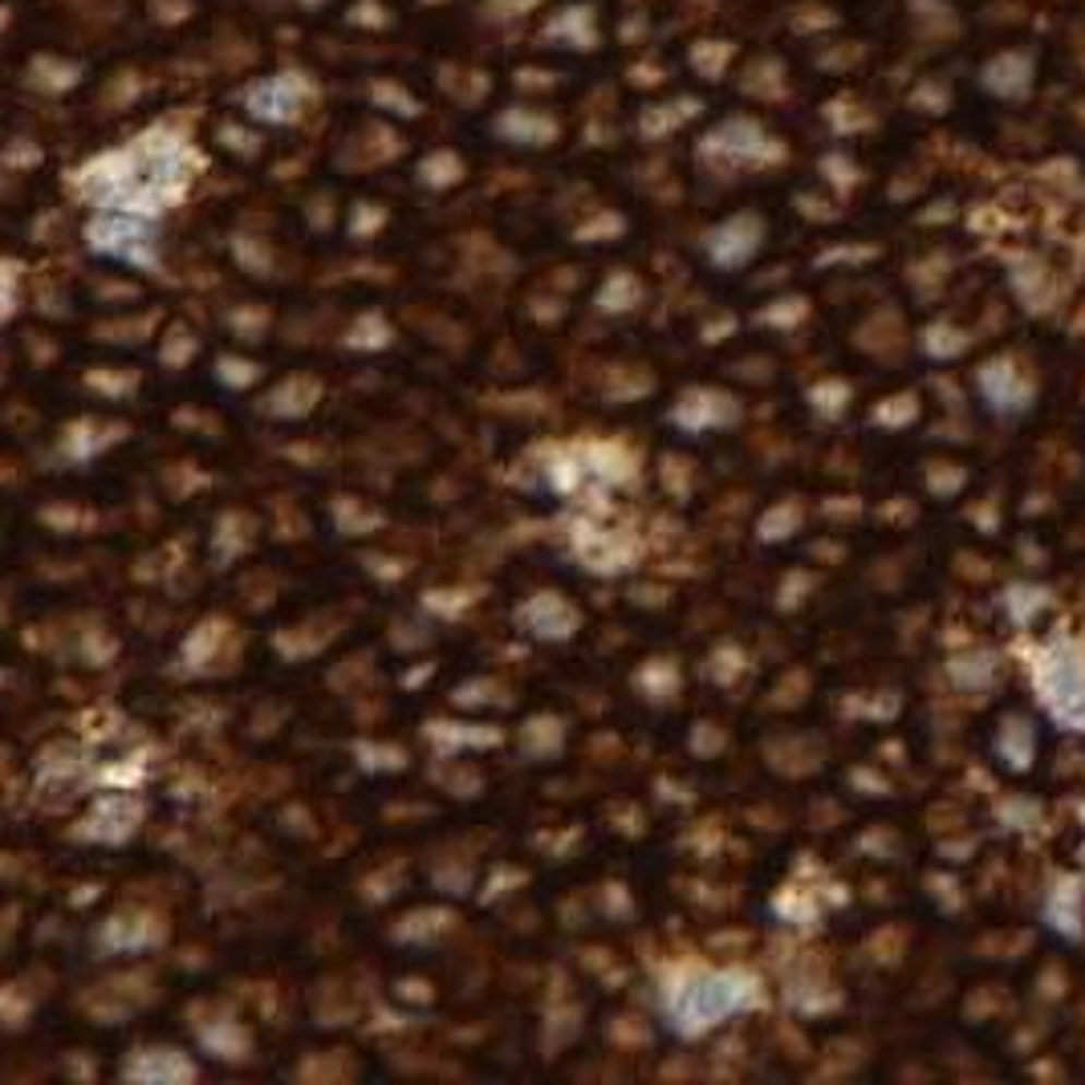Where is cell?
<instances>
[{"instance_id": "cell-9", "label": "cell", "mask_w": 1085, "mask_h": 1085, "mask_svg": "<svg viewBox=\"0 0 1085 1085\" xmlns=\"http://www.w3.org/2000/svg\"><path fill=\"white\" fill-rule=\"evenodd\" d=\"M574 553L594 574H618V569H630V562L639 557V545L623 541L618 533H598V529L586 525V529L574 533Z\"/></svg>"}, {"instance_id": "cell-16", "label": "cell", "mask_w": 1085, "mask_h": 1085, "mask_svg": "<svg viewBox=\"0 0 1085 1085\" xmlns=\"http://www.w3.org/2000/svg\"><path fill=\"white\" fill-rule=\"evenodd\" d=\"M427 736H432L439 748H484V744H501V732L496 728L447 724V720H432V724H427Z\"/></svg>"}, {"instance_id": "cell-8", "label": "cell", "mask_w": 1085, "mask_h": 1085, "mask_svg": "<svg viewBox=\"0 0 1085 1085\" xmlns=\"http://www.w3.org/2000/svg\"><path fill=\"white\" fill-rule=\"evenodd\" d=\"M760 237H764V228L757 216H732L708 237V256L720 268H740L760 249Z\"/></svg>"}, {"instance_id": "cell-33", "label": "cell", "mask_w": 1085, "mask_h": 1085, "mask_svg": "<svg viewBox=\"0 0 1085 1085\" xmlns=\"http://www.w3.org/2000/svg\"><path fill=\"white\" fill-rule=\"evenodd\" d=\"M346 508H350V501L342 496V501H338V508H334L342 529H346ZM378 525H383V513H362V508H358V517H354V525H350V533H346V537H354V529H358V533H366V529H378Z\"/></svg>"}, {"instance_id": "cell-14", "label": "cell", "mask_w": 1085, "mask_h": 1085, "mask_svg": "<svg viewBox=\"0 0 1085 1085\" xmlns=\"http://www.w3.org/2000/svg\"><path fill=\"white\" fill-rule=\"evenodd\" d=\"M82 773H86V757L77 748H70V744H53L37 760V785L41 788L58 785V781H74Z\"/></svg>"}, {"instance_id": "cell-20", "label": "cell", "mask_w": 1085, "mask_h": 1085, "mask_svg": "<svg viewBox=\"0 0 1085 1085\" xmlns=\"http://www.w3.org/2000/svg\"><path fill=\"white\" fill-rule=\"evenodd\" d=\"M642 298V285L630 277V273H618V277H610L602 285V293H598V305L606 313H618V310H635Z\"/></svg>"}, {"instance_id": "cell-3", "label": "cell", "mask_w": 1085, "mask_h": 1085, "mask_svg": "<svg viewBox=\"0 0 1085 1085\" xmlns=\"http://www.w3.org/2000/svg\"><path fill=\"white\" fill-rule=\"evenodd\" d=\"M86 240L94 253L114 256L122 265L155 268V228L150 216H134V212H98V220H89Z\"/></svg>"}, {"instance_id": "cell-18", "label": "cell", "mask_w": 1085, "mask_h": 1085, "mask_svg": "<svg viewBox=\"0 0 1085 1085\" xmlns=\"http://www.w3.org/2000/svg\"><path fill=\"white\" fill-rule=\"evenodd\" d=\"M200 1041H204V1049H208L212 1057H244L249 1053V1033L237 1028V1025H228V1021H220L216 1028H204V1033H200Z\"/></svg>"}, {"instance_id": "cell-25", "label": "cell", "mask_w": 1085, "mask_h": 1085, "mask_svg": "<svg viewBox=\"0 0 1085 1085\" xmlns=\"http://www.w3.org/2000/svg\"><path fill=\"white\" fill-rule=\"evenodd\" d=\"M94 432H98V423H77V427H70L65 439H61V451L74 456V460H89L94 451H103V447L110 444V439H94Z\"/></svg>"}, {"instance_id": "cell-10", "label": "cell", "mask_w": 1085, "mask_h": 1085, "mask_svg": "<svg viewBox=\"0 0 1085 1085\" xmlns=\"http://www.w3.org/2000/svg\"><path fill=\"white\" fill-rule=\"evenodd\" d=\"M122 1077L143 1082V1085H179V1082H192L195 1065L188 1061V1053H179V1049H138V1053L122 1065Z\"/></svg>"}, {"instance_id": "cell-15", "label": "cell", "mask_w": 1085, "mask_h": 1085, "mask_svg": "<svg viewBox=\"0 0 1085 1085\" xmlns=\"http://www.w3.org/2000/svg\"><path fill=\"white\" fill-rule=\"evenodd\" d=\"M313 402H317V383H313V378H289V383H281V387L265 399V411L268 415L293 419V415L313 411Z\"/></svg>"}, {"instance_id": "cell-12", "label": "cell", "mask_w": 1085, "mask_h": 1085, "mask_svg": "<svg viewBox=\"0 0 1085 1085\" xmlns=\"http://www.w3.org/2000/svg\"><path fill=\"white\" fill-rule=\"evenodd\" d=\"M159 939H164V931H159L155 919H147V915H114V919H106L103 931H98V943L114 955L147 952V948H155Z\"/></svg>"}, {"instance_id": "cell-19", "label": "cell", "mask_w": 1085, "mask_h": 1085, "mask_svg": "<svg viewBox=\"0 0 1085 1085\" xmlns=\"http://www.w3.org/2000/svg\"><path fill=\"white\" fill-rule=\"evenodd\" d=\"M635 684H639L651 699H671L675 696V687H679V671H675L671 659H651V663L639 671Z\"/></svg>"}, {"instance_id": "cell-6", "label": "cell", "mask_w": 1085, "mask_h": 1085, "mask_svg": "<svg viewBox=\"0 0 1085 1085\" xmlns=\"http://www.w3.org/2000/svg\"><path fill=\"white\" fill-rule=\"evenodd\" d=\"M736 415H740L736 399L724 395V390H712V387L687 390L684 399L671 407V423L691 435H703V432H712V427H728V423H736Z\"/></svg>"}, {"instance_id": "cell-23", "label": "cell", "mask_w": 1085, "mask_h": 1085, "mask_svg": "<svg viewBox=\"0 0 1085 1085\" xmlns=\"http://www.w3.org/2000/svg\"><path fill=\"white\" fill-rule=\"evenodd\" d=\"M447 919H451L447 911H419V915H407V919L395 927V939H419V936L432 939L435 931H447V927H451Z\"/></svg>"}, {"instance_id": "cell-17", "label": "cell", "mask_w": 1085, "mask_h": 1085, "mask_svg": "<svg viewBox=\"0 0 1085 1085\" xmlns=\"http://www.w3.org/2000/svg\"><path fill=\"white\" fill-rule=\"evenodd\" d=\"M562 736H565V724L562 720H553V715H533L521 732L529 757H553V752L562 748Z\"/></svg>"}, {"instance_id": "cell-32", "label": "cell", "mask_w": 1085, "mask_h": 1085, "mask_svg": "<svg viewBox=\"0 0 1085 1085\" xmlns=\"http://www.w3.org/2000/svg\"><path fill=\"white\" fill-rule=\"evenodd\" d=\"M489 691H496V684H489V679H472V684H463L451 699H456L460 708H480V703H489L492 699Z\"/></svg>"}, {"instance_id": "cell-2", "label": "cell", "mask_w": 1085, "mask_h": 1085, "mask_svg": "<svg viewBox=\"0 0 1085 1085\" xmlns=\"http://www.w3.org/2000/svg\"><path fill=\"white\" fill-rule=\"evenodd\" d=\"M757 976H748L740 967H699L671 984L663 1009H667L671 1028L691 1041V1037H703L708 1028L724 1025L736 1012L757 1009Z\"/></svg>"}, {"instance_id": "cell-13", "label": "cell", "mask_w": 1085, "mask_h": 1085, "mask_svg": "<svg viewBox=\"0 0 1085 1085\" xmlns=\"http://www.w3.org/2000/svg\"><path fill=\"white\" fill-rule=\"evenodd\" d=\"M581 463H586V477L602 480V484H623L635 477V463L618 444H590L581 451Z\"/></svg>"}, {"instance_id": "cell-4", "label": "cell", "mask_w": 1085, "mask_h": 1085, "mask_svg": "<svg viewBox=\"0 0 1085 1085\" xmlns=\"http://www.w3.org/2000/svg\"><path fill=\"white\" fill-rule=\"evenodd\" d=\"M138 821H143V801L131 797V788H126V793H106V797L94 801V809H89V818L82 821L77 837H94V842H106V846H122Z\"/></svg>"}, {"instance_id": "cell-24", "label": "cell", "mask_w": 1085, "mask_h": 1085, "mask_svg": "<svg viewBox=\"0 0 1085 1085\" xmlns=\"http://www.w3.org/2000/svg\"><path fill=\"white\" fill-rule=\"evenodd\" d=\"M354 757H358V764H362V769H371V773H378V769H402V764H407L402 748H390V744H371V740L354 744Z\"/></svg>"}, {"instance_id": "cell-11", "label": "cell", "mask_w": 1085, "mask_h": 1085, "mask_svg": "<svg viewBox=\"0 0 1085 1085\" xmlns=\"http://www.w3.org/2000/svg\"><path fill=\"white\" fill-rule=\"evenodd\" d=\"M703 150H715V155H728V159H773V155H781V147H776L773 138H764V131H760L757 122H728L724 131H715L708 143H703Z\"/></svg>"}, {"instance_id": "cell-30", "label": "cell", "mask_w": 1085, "mask_h": 1085, "mask_svg": "<svg viewBox=\"0 0 1085 1085\" xmlns=\"http://www.w3.org/2000/svg\"><path fill=\"white\" fill-rule=\"evenodd\" d=\"M793 525H797V508H785V513H781V508H773V513H769V517L760 521V537H764V541L788 537V529H793Z\"/></svg>"}, {"instance_id": "cell-29", "label": "cell", "mask_w": 1085, "mask_h": 1085, "mask_svg": "<svg viewBox=\"0 0 1085 1085\" xmlns=\"http://www.w3.org/2000/svg\"><path fill=\"white\" fill-rule=\"evenodd\" d=\"M419 176L427 179V183H435V188H444V183H451V179H460V159H451V155H435V159H427V164L419 167Z\"/></svg>"}, {"instance_id": "cell-1", "label": "cell", "mask_w": 1085, "mask_h": 1085, "mask_svg": "<svg viewBox=\"0 0 1085 1085\" xmlns=\"http://www.w3.org/2000/svg\"><path fill=\"white\" fill-rule=\"evenodd\" d=\"M200 150L176 131H147L119 150H106L77 171V192L103 212L159 216L183 200L200 171Z\"/></svg>"}, {"instance_id": "cell-22", "label": "cell", "mask_w": 1085, "mask_h": 1085, "mask_svg": "<svg viewBox=\"0 0 1085 1085\" xmlns=\"http://www.w3.org/2000/svg\"><path fill=\"white\" fill-rule=\"evenodd\" d=\"M350 346H358V350H383V346L390 342V326L378 317V313H362L354 322V329H350V338H346Z\"/></svg>"}, {"instance_id": "cell-21", "label": "cell", "mask_w": 1085, "mask_h": 1085, "mask_svg": "<svg viewBox=\"0 0 1085 1085\" xmlns=\"http://www.w3.org/2000/svg\"><path fill=\"white\" fill-rule=\"evenodd\" d=\"M501 131L508 134V138H525V143H545V138H553L557 134V126H553L550 119H533V114H505L501 119Z\"/></svg>"}, {"instance_id": "cell-7", "label": "cell", "mask_w": 1085, "mask_h": 1085, "mask_svg": "<svg viewBox=\"0 0 1085 1085\" xmlns=\"http://www.w3.org/2000/svg\"><path fill=\"white\" fill-rule=\"evenodd\" d=\"M578 610L569 606L562 594H533L525 606H517V626H525L533 639L565 642L578 630Z\"/></svg>"}, {"instance_id": "cell-31", "label": "cell", "mask_w": 1085, "mask_h": 1085, "mask_svg": "<svg viewBox=\"0 0 1085 1085\" xmlns=\"http://www.w3.org/2000/svg\"><path fill=\"white\" fill-rule=\"evenodd\" d=\"M192 354H195V338H188L183 329H176V334H171V346H164V350H159V358H164L167 366H183V362H188Z\"/></svg>"}, {"instance_id": "cell-5", "label": "cell", "mask_w": 1085, "mask_h": 1085, "mask_svg": "<svg viewBox=\"0 0 1085 1085\" xmlns=\"http://www.w3.org/2000/svg\"><path fill=\"white\" fill-rule=\"evenodd\" d=\"M305 94H310V82L301 74H277L256 82L244 94V106L261 122H293L301 114V106H305Z\"/></svg>"}, {"instance_id": "cell-26", "label": "cell", "mask_w": 1085, "mask_h": 1085, "mask_svg": "<svg viewBox=\"0 0 1085 1085\" xmlns=\"http://www.w3.org/2000/svg\"><path fill=\"white\" fill-rule=\"evenodd\" d=\"M220 639H224V623H204L200 630H195L192 639H188V647H183V654L192 659V667H200V663H208L212 654H216V647H220Z\"/></svg>"}, {"instance_id": "cell-27", "label": "cell", "mask_w": 1085, "mask_h": 1085, "mask_svg": "<svg viewBox=\"0 0 1085 1085\" xmlns=\"http://www.w3.org/2000/svg\"><path fill=\"white\" fill-rule=\"evenodd\" d=\"M216 378H220L224 387L244 390L256 383V366L253 362H244V358H220V362H216Z\"/></svg>"}, {"instance_id": "cell-28", "label": "cell", "mask_w": 1085, "mask_h": 1085, "mask_svg": "<svg viewBox=\"0 0 1085 1085\" xmlns=\"http://www.w3.org/2000/svg\"><path fill=\"white\" fill-rule=\"evenodd\" d=\"M740 671H744V654L736 651V647H720V651H712V659H708V675H712L715 684H732Z\"/></svg>"}]
</instances>
